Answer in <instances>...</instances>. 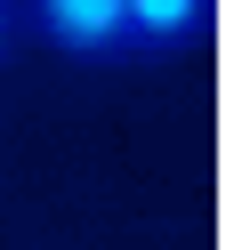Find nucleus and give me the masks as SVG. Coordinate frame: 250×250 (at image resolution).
<instances>
[{
    "label": "nucleus",
    "mask_w": 250,
    "mask_h": 250,
    "mask_svg": "<svg viewBox=\"0 0 250 250\" xmlns=\"http://www.w3.org/2000/svg\"><path fill=\"white\" fill-rule=\"evenodd\" d=\"M33 33L49 41L73 65H113L129 57V33H121V0H33Z\"/></svg>",
    "instance_id": "1"
},
{
    "label": "nucleus",
    "mask_w": 250,
    "mask_h": 250,
    "mask_svg": "<svg viewBox=\"0 0 250 250\" xmlns=\"http://www.w3.org/2000/svg\"><path fill=\"white\" fill-rule=\"evenodd\" d=\"M218 0H121V33H129V57H194L210 49Z\"/></svg>",
    "instance_id": "2"
},
{
    "label": "nucleus",
    "mask_w": 250,
    "mask_h": 250,
    "mask_svg": "<svg viewBox=\"0 0 250 250\" xmlns=\"http://www.w3.org/2000/svg\"><path fill=\"white\" fill-rule=\"evenodd\" d=\"M8 41H17V8L0 0V65H8Z\"/></svg>",
    "instance_id": "3"
}]
</instances>
